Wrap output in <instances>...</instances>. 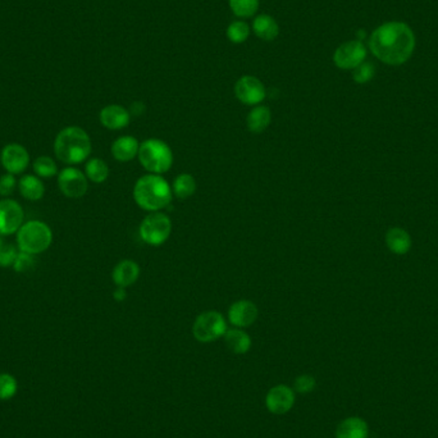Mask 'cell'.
<instances>
[{
	"label": "cell",
	"instance_id": "obj_1",
	"mask_svg": "<svg viewBox=\"0 0 438 438\" xmlns=\"http://www.w3.org/2000/svg\"><path fill=\"white\" fill-rule=\"evenodd\" d=\"M373 56L383 63L400 65L406 63L415 49V36L403 22H387L373 31L369 39Z\"/></svg>",
	"mask_w": 438,
	"mask_h": 438
},
{
	"label": "cell",
	"instance_id": "obj_2",
	"mask_svg": "<svg viewBox=\"0 0 438 438\" xmlns=\"http://www.w3.org/2000/svg\"><path fill=\"white\" fill-rule=\"evenodd\" d=\"M173 191L162 175H146L137 180L134 187L136 204L148 212H161L170 205Z\"/></svg>",
	"mask_w": 438,
	"mask_h": 438
},
{
	"label": "cell",
	"instance_id": "obj_3",
	"mask_svg": "<svg viewBox=\"0 0 438 438\" xmlns=\"http://www.w3.org/2000/svg\"><path fill=\"white\" fill-rule=\"evenodd\" d=\"M54 153L61 162L80 164L92 154V140L85 130L77 126L65 127L57 134Z\"/></svg>",
	"mask_w": 438,
	"mask_h": 438
},
{
	"label": "cell",
	"instance_id": "obj_4",
	"mask_svg": "<svg viewBox=\"0 0 438 438\" xmlns=\"http://www.w3.org/2000/svg\"><path fill=\"white\" fill-rule=\"evenodd\" d=\"M51 242V228L42 220H30L22 225L17 232V244L20 251L27 254H42L50 248Z\"/></svg>",
	"mask_w": 438,
	"mask_h": 438
},
{
	"label": "cell",
	"instance_id": "obj_5",
	"mask_svg": "<svg viewBox=\"0 0 438 438\" xmlns=\"http://www.w3.org/2000/svg\"><path fill=\"white\" fill-rule=\"evenodd\" d=\"M137 158L142 167L153 175L168 172L173 164V153L170 145L158 139H149L142 142Z\"/></svg>",
	"mask_w": 438,
	"mask_h": 438
},
{
	"label": "cell",
	"instance_id": "obj_6",
	"mask_svg": "<svg viewBox=\"0 0 438 438\" xmlns=\"http://www.w3.org/2000/svg\"><path fill=\"white\" fill-rule=\"evenodd\" d=\"M172 222L167 214L151 212L146 215L140 225L139 234L144 242L151 246H161L170 239Z\"/></svg>",
	"mask_w": 438,
	"mask_h": 438
},
{
	"label": "cell",
	"instance_id": "obj_7",
	"mask_svg": "<svg viewBox=\"0 0 438 438\" xmlns=\"http://www.w3.org/2000/svg\"><path fill=\"white\" fill-rule=\"evenodd\" d=\"M227 322L225 317L215 311L201 313L195 319L192 325V333L199 342L208 344L223 337L227 332Z\"/></svg>",
	"mask_w": 438,
	"mask_h": 438
},
{
	"label": "cell",
	"instance_id": "obj_8",
	"mask_svg": "<svg viewBox=\"0 0 438 438\" xmlns=\"http://www.w3.org/2000/svg\"><path fill=\"white\" fill-rule=\"evenodd\" d=\"M365 58V45L359 40H351L339 45L333 54V62L339 70H355L358 65L364 63Z\"/></svg>",
	"mask_w": 438,
	"mask_h": 438
},
{
	"label": "cell",
	"instance_id": "obj_9",
	"mask_svg": "<svg viewBox=\"0 0 438 438\" xmlns=\"http://www.w3.org/2000/svg\"><path fill=\"white\" fill-rule=\"evenodd\" d=\"M58 186L67 198H82L87 192L89 182L85 173L73 167H67L58 175Z\"/></svg>",
	"mask_w": 438,
	"mask_h": 438
},
{
	"label": "cell",
	"instance_id": "obj_10",
	"mask_svg": "<svg viewBox=\"0 0 438 438\" xmlns=\"http://www.w3.org/2000/svg\"><path fill=\"white\" fill-rule=\"evenodd\" d=\"M234 95L245 106H259L267 96L265 86L254 76H242L234 85Z\"/></svg>",
	"mask_w": 438,
	"mask_h": 438
},
{
	"label": "cell",
	"instance_id": "obj_11",
	"mask_svg": "<svg viewBox=\"0 0 438 438\" xmlns=\"http://www.w3.org/2000/svg\"><path fill=\"white\" fill-rule=\"evenodd\" d=\"M25 213L20 203L12 199L0 200V236L18 232L23 225Z\"/></svg>",
	"mask_w": 438,
	"mask_h": 438
},
{
	"label": "cell",
	"instance_id": "obj_12",
	"mask_svg": "<svg viewBox=\"0 0 438 438\" xmlns=\"http://www.w3.org/2000/svg\"><path fill=\"white\" fill-rule=\"evenodd\" d=\"M0 161L8 173L20 175L29 167V151L20 144H8L1 150Z\"/></svg>",
	"mask_w": 438,
	"mask_h": 438
},
{
	"label": "cell",
	"instance_id": "obj_13",
	"mask_svg": "<svg viewBox=\"0 0 438 438\" xmlns=\"http://www.w3.org/2000/svg\"><path fill=\"white\" fill-rule=\"evenodd\" d=\"M294 403L295 391L286 384H277L272 387L265 397L267 409L277 415L289 413L294 408Z\"/></svg>",
	"mask_w": 438,
	"mask_h": 438
},
{
	"label": "cell",
	"instance_id": "obj_14",
	"mask_svg": "<svg viewBox=\"0 0 438 438\" xmlns=\"http://www.w3.org/2000/svg\"><path fill=\"white\" fill-rule=\"evenodd\" d=\"M259 311L256 305L250 300H239L228 309V320L236 328H246L255 323Z\"/></svg>",
	"mask_w": 438,
	"mask_h": 438
},
{
	"label": "cell",
	"instance_id": "obj_15",
	"mask_svg": "<svg viewBox=\"0 0 438 438\" xmlns=\"http://www.w3.org/2000/svg\"><path fill=\"white\" fill-rule=\"evenodd\" d=\"M100 123L112 131L122 130V128L127 127L130 120H131V114L125 106H118V104H111L106 106L101 109L100 112Z\"/></svg>",
	"mask_w": 438,
	"mask_h": 438
},
{
	"label": "cell",
	"instance_id": "obj_16",
	"mask_svg": "<svg viewBox=\"0 0 438 438\" xmlns=\"http://www.w3.org/2000/svg\"><path fill=\"white\" fill-rule=\"evenodd\" d=\"M140 277V267L137 263L131 259L120 261L112 272V278L117 287L126 289L132 286Z\"/></svg>",
	"mask_w": 438,
	"mask_h": 438
},
{
	"label": "cell",
	"instance_id": "obj_17",
	"mask_svg": "<svg viewBox=\"0 0 438 438\" xmlns=\"http://www.w3.org/2000/svg\"><path fill=\"white\" fill-rule=\"evenodd\" d=\"M112 156L118 162H131L139 156L140 142L134 136H120L112 144Z\"/></svg>",
	"mask_w": 438,
	"mask_h": 438
},
{
	"label": "cell",
	"instance_id": "obj_18",
	"mask_svg": "<svg viewBox=\"0 0 438 438\" xmlns=\"http://www.w3.org/2000/svg\"><path fill=\"white\" fill-rule=\"evenodd\" d=\"M368 424L361 418H347L339 424L336 438H368Z\"/></svg>",
	"mask_w": 438,
	"mask_h": 438
},
{
	"label": "cell",
	"instance_id": "obj_19",
	"mask_svg": "<svg viewBox=\"0 0 438 438\" xmlns=\"http://www.w3.org/2000/svg\"><path fill=\"white\" fill-rule=\"evenodd\" d=\"M253 31L261 40L273 42L280 35V26L272 15H261L253 22Z\"/></svg>",
	"mask_w": 438,
	"mask_h": 438
},
{
	"label": "cell",
	"instance_id": "obj_20",
	"mask_svg": "<svg viewBox=\"0 0 438 438\" xmlns=\"http://www.w3.org/2000/svg\"><path fill=\"white\" fill-rule=\"evenodd\" d=\"M272 122V112L268 106H256L250 111L246 118V126L253 134H262Z\"/></svg>",
	"mask_w": 438,
	"mask_h": 438
},
{
	"label": "cell",
	"instance_id": "obj_21",
	"mask_svg": "<svg viewBox=\"0 0 438 438\" xmlns=\"http://www.w3.org/2000/svg\"><path fill=\"white\" fill-rule=\"evenodd\" d=\"M223 337H225L227 347L237 355L248 353L251 347V337L242 328L234 327L231 330H227L226 334Z\"/></svg>",
	"mask_w": 438,
	"mask_h": 438
},
{
	"label": "cell",
	"instance_id": "obj_22",
	"mask_svg": "<svg viewBox=\"0 0 438 438\" xmlns=\"http://www.w3.org/2000/svg\"><path fill=\"white\" fill-rule=\"evenodd\" d=\"M18 187H20L22 196L30 201L40 200L45 192V187L40 177L32 176V175L22 177L18 182Z\"/></svg>",
	"mask_w": 438,
	"mask_h": 438
},
{
	"label": "cell",
	"instance_id": "obj_23",
	"mask_svg": "<svg viewBox=\"0 0 438 438\" xmlns=\"http://www.w3.org/2000/svg\"><path fill=\"white\" fill-rule=\"evenodd\" d=\"M386 242L389 250L399 255L406 254L411 246L409 234L401 228H391L386 236Z\"/></svg>",
	"mask_w": 438,
	"mask_h": 438
},
{
	"label": "cell",
	"instance_id": "obj_24",
	"mask_svg": "<svg viewBox=\"0 0 438 438\" xmlns=\"http://www.w3.org/2000/svg\"><path fill=\"white\" fill-rule=\"evenodd\" d=\"M196 180L194 178L190 173H182L180 176H177L173 181L172 191L173 195L181 200L191 198L195 192H196Z\"/></svg>",
	"mask_w": 438,
	"mask_h": 438
},
{
	"label": "cell",
	"instance_id": "obj_25",
	"mask_svg": "<svg viewBox=\"0 0 438 438\" xmlns=\"http://www.w3.org/2000/svg\"><path fill=\"white\" fill-rule=\"evenodd\" d=\"M86 177L94 184H103L109 177V168L103 159L92 158L86 163Z\"/></svg>",
	"mask_w": 438,
	"mask_h": 438
},
{
	"label": "cell",
	"instance_id": "obj_26",
	"mask_svg": "<svg viewBox=\"0 0 438 438\" xmlns=\"http://www.w3.org/2000/svg\"><path fill=\"white\" fill-rule=\"evenodd\" d=\"M230 8L239 18H249L256 13L259 0H228Z\"/></svg>",
	"mask_w": 438,
	"mask_h": 438
},
{
	"label": "cell",
	"instance_id": "obj_27",
	"mask_svg": "<svg viewBox=\"0 0 438 438\" xmlns=\"http://www.w3.org/2000/svg\"><path fill=\"white\" fill-rule=\"evenodd\" d=\"M250 36V26L246 22L234 21L227 27V37L231 43H245Z\"/></svg>",
	"mask_w": 438,
	"mask_h": 438
},
{
	"label": "cell",
	"instance_id": "obj_28",
	"mask_svg": "<svg viewBox=\"0 0 438 438\" xmlns=\"http://www.w3.org/2000/svg\"><path fill=\"white\" fill-rule=\"evenodd\" d=\"M32 167L35 170L36 176L42 177V178H50L58 173L57 164L50 156H39L34 162Z\"/></svg>",
	"mask_w": 438,
	"mask_h": 438
},
{
	"label": "cell",
	"instance_id": "obj_29",
	"mask_svg": "<svg viewBox=\"0 0 438 438\" xmlns=\"http://www.w3.org/2000/svg\"><path fill=\"white\" fill-rule=\"evenodd\" d=\"M18 383L12 375L3 373L0 375V400L7 401L17 394Z\"/></svg>",
	"mask_w": 438,
	"mask_h": 438
},
{
	"label": "cell",
	"instance_id": "obj_30",
	"mask_svg": "<svg viewBox=\"0 0 438 438\" xmlns=\"http://www.w3.org/2000/svg\"><path fill=\"white\" fill-rule=\"evenodd\" d=\"M375 65L372 63H361L353 71V81L356 84H367L375 77Z\"/></svg>",
	"mask_w": 438,
	"mask_h": 438
},
{
	"label": "cell",
	"instance_id": "obj_31",
	"mask_svg": "<svg viewBox=\"0 0 438 438\" xmlns=\"http://www.w3.org/2000/svg\"><path fill=\"white\" fill-rule=\"evenodd\" d=\"M35 255L27 254V253H23L20 251L17 258H15V264H13V268L15 272L18 273H23V272H27L31 270L35 267Z\"/></svg>",
	"mask_w": 438,
	"mask_h": 438
},
{
	"label": "cell",
	"instance_id": "obj_32",
	"mask_svg": "<svg viewBox=\"0 0 438 438\" xmlns=\"http://www.w3.org/2000/svg\"><path fill=\"white\" fill-rule=\"evenodd\" d=\"M315 386L317 382L313 375H299L294 383V391H296L299 394H309L311 391H314Z\"/></svg>",
	"mask_w": 438,
	"mask_h": 438
},
{
	"label": "cell",
	"instance_id": "obj_33",
	"mask_svg": "<svg viewBox=\"0 0 438 438\" xmlns=\"http://www.w3.org/2000/svg\"><path fill=\"white\" fill-rule=\"evenodd\" d=\"M18 255V251L15 246L12 245H3L0 248V267L1 268H7V267H13L15 262V258Z\"/></svg>",
	"mask_w": 438,
	"mask_h": 438
},
{
	"label": "cell",
	"instance_id": "obj_34",
	"mask_svg": "<svg viewBox=\"0 0 438 438\" xmlns=\"http://www.w3.org/2000/svg\"><path fill=\"white\" fill-rule=\"evenodd\" d=\"M15 184H17V180H15V175L7 173L0 177V195L9 196L15 191Z\"/></svg>",
	"mask_w": 438,
	"mask_h": 438
},
{
	"label": "cell",
	"instance_id": "obj_35",
	"mask_svg": "<svg viewBox=\"0 0 438 438\" xmlns=\"http://www.w3.org/2000/svg\"><path fill=\"white\" fill-rule=\"evenodd\" d=\"M145 112V106L140 103V101H136L132 106H131V111L130 114H134V115H142Z\"/></svg>",
	"mask_w": 438,
	"mask_h": 438
},
{
	"label": "cell",
	"instance_id": "obj_36",
	"mask_svg": "<svg viewBox=\"0 0 438 438\" xmlns=\"http://www.w3.org/2000/svg\"><path fill=\"white\" fill-rule=\"evenodd\" d=\"M113 296L117 301H123L127 295H126V291H125V289H120V287H118L117 290L114 291Z\"/></svg>",
	"mask_w": 438,
	"mask_h": 438
},
{
	"label": "cell",
	"instance_id": "obj_37",
	"mask_svg": "<svg viewBox=\"0 0 438 438\" xmlns=\"http://www.w3.org/2000/svg\"><path fill=\"white\" fill-rule=\"evenodd\" d=\"M3 245H4V244H3V241H1V239H0V248H1Z\"/></svg>",
	"mask_w": 438,
	"mask_h": 438
}]
</instances>
